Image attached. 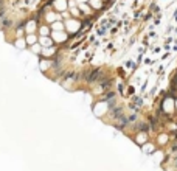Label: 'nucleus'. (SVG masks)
<instances>
[{"mask_svg":"<svg viewBox=\"0 0 177 171\" xmlns=\"http://www.w3.org/2000/svg\"><path fill=\"white\" fill-rule=\"evenodd\" d=\"M34 41H36V39H34L33 36H30V37H28V42H34Z\"/></svg>","mask_w":177,"mask_h":171,"instance_id":"obj_1","label":"nucleus"}]
</instances>
